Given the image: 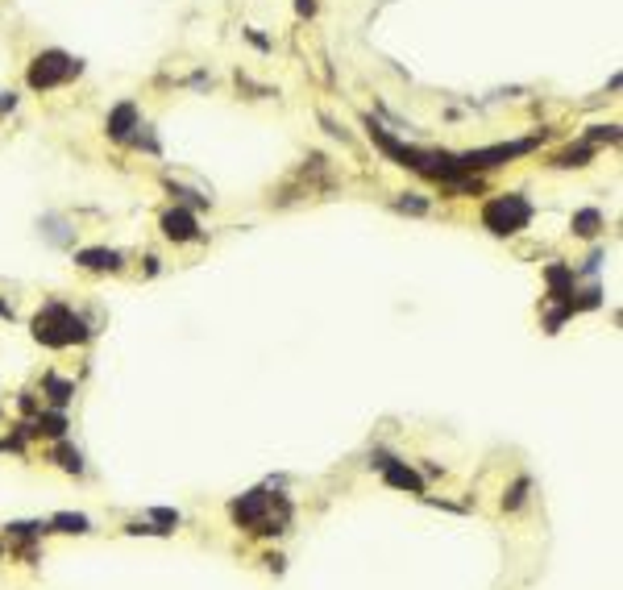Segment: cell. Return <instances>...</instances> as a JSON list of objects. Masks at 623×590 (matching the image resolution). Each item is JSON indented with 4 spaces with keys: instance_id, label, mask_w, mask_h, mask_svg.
<instances>
[{
    "instance_id": "7",
    "label": "cell",
    "mask_w": 623,
    "mask_h": 590,
    "mask_svg": "<svg viewBox=\"0 0 623 590\" xmlns=\"http://www.w3.org/2000/svg\"><path fill=\"white\" fill-rule=\"evenodd\" d=\"M266 503H270V495H266V491H249L245 499L233 503V519H237L241 528H249V524H258V519L266 516Z\"/></svg>"
},
{
    "instance_id": "12",
    "label": "cell",
    "mask_w": 623,
    "mask_h": 590,
    "mask_svg": "<svg viewBox=\"0 0 623 590\" xmlns=\"http://www.w3.org/2000/svg\"><path fill=\"white\" fill-rule=\"evenodd\" d=\"M54 528H58V532H88L92 524H88V516H75V512H63V516H54Z\"/></svg>"
},
{
    "instance_id": "1",
    "label": "cell",
    "mask_w": 623,
    "mask_h": 590,
    "mask_svg": "<svg viewBox=\"0 0 623 590\" xmlns=\"http://www.w3.org/2000/svg\"><path fill=\"white\" fill-rule=\"evenodd\" d=\"M34 337L50 349H63L71 341H88V324L75 316L67 304H46L38 316H34Z\"/></svg>"
},
{
    "instance_id": "16",
    "label": "cell",
    "mask_w": 623,
    "mask_h": 590,
    "mask_svg": "<svg viewBox=\"0 0 623 590\" xmlns=\"http://www.w3.org/2000/svg\"><path fill=\"white\" fill-rule=\"evenodd\" d=\"M395 208H399V212H428V200H420V196H403V200H395Z\"/></svg>"
},
{
    "instance_id": "2",
    "label": "cell",
    "mask_w": 623,
    "mask_h": 590,
    "mask_svg": "<svg viewBox=\"0 0 623 590\" xmlns=\"http://www.w3.org/2000/svg\"><path fill=\"white\" fill-rule=\"evenodd\" d=\"M482 221L486 229L495 233V237H507V233H520L527 221H532V204H527L520 192H511V196H499L486 204V212H482Z\"/></svg>"
},
{
    "instance_id": "14",
    "label": "cell",
    "mask_w": 623,
    "mask_h": 590,
    "mask_svg": "<svg viewBox=\"0 0 623 590\" xmlns=\"http://www.w3.org/2000/svg\"><path fill=\"white\" fill-rule=\"evenodd\" d=\"M46 387H50V399H54L58 408H63V403L71 399V391H75V387H71V383H67V378H54V374H50V378H46Z\"/></svg>"
},
{
    "instance_id": "21",
    "label": "cell",
    "mask_w": 623,
    "mask_h": 590,
    "mask_svg": "<svg viewBox=\"0 0 623 590\" xmlns=\"http://www.w3.org/2000/svg\"><path fill=\"white\" fill-rule=\"evenodd\" d=\"M0 316H9V320H13V308H9V304H0Z\"/></svg>"
},
{
    "instance_id": "8",
    "label": "cell",
    "mask_w": 623,
    "mask_h": 590,
    "mask_svg": "<svg viewBox=\"0 0 623 590\" xmlns=\"http://www.w3.org/2000/svg\"><path fill=\"white\" fill-rule=\"evenodd\" d=\"M75 262H79V266H88V271H117V266H120V254H117V249H79V254H75Z\"/></svg>"
},
{
    "instance_id": "11",
    "label": "cell",
    "mask_w": 623,
    "mask_h": 590,
    "mask_svg": "<svg viewBox=\"0 0 623 590\" xmlns=\"http://www.w3.org/2000/svg\"><path fill=\"white\" fill-rule=\"evenodd\" d=\"M590 158H594V150H590V146H577V150H561V154H557V167H586Z\"/></svg>"
},
{
    "instance_id": "9",
    "label": "cell",
    "mask_w": 623,
    "mask_h": 590,
    "mask_svg": "<svg viewBox=\"0 0 623 590\" xmlns=\"http://www.w3.org/2000/svg\"><path fill=\"white\" fill-rule=\"evenodd\" d=\"M383 474H386V482H391V487H403V491H424L420 474H411L408 466H395V462H386Z\"/></svg>"
},
{
    "instance_id": "5",
    "label": "cell",
    "mask_w": 623,
    "mask_h": 590,
    "mask_svg": "<svg viewBox=\"0 0 623 590\" xmlns=\"http://www.w3.org/2000/svg\"><path fill=\"white\" fill-rule=\"evenodd\" d=\"M163 233H167L170 242H195V237H200L195 217L187 212V208H170L167 217H163Z\"/></svg>"
},
{
    "instance_id": "20",
    "label": "cell",
    "mask_w": 623,
    "mask_h": 590,
    "mask_svg": "<svg viewBox=\"0 0 623 590\" xmlns=\"http://www.w3.org/2000/svg\"><path fill=\"white\" fill-rule=\"evenodd\" d=\"M13 104H17V96H13V92H0V113H9Z\"/></svg>"
},
{
    "instance_id": "3",
    "label": "cell",
    "mask_w": 623,
    "mask_h": 590,
    "mask_svg": "<svg viewBox=\"0 0 623 590\" xmlns=\"http://www.w3.org/2000/svg\"><path fill=\"white\" fill-rule=\"evenodd\" d=\"M71 75H79V63H75L71 54L46 50V54H38L34 67H29V88H54V83H63V79H71Z\"/></svg>"
},
{
    "instance_id": "17",
    "label": "cell",
    "mask_w": 623,
    "mask_h": 590,
    "mask_svg": "<svg viewBox=\"0 0 623 590\" xmlns=\"http://www.w3.org/2000/svg\"><path fill=\"white\" fill-rule=\"evenodd\" d=\"M590 142H619V129L615 125H594L590 129Z\"/></svg>"
},
{
    "instance_id": "10",
    "label": "cell",
    "mask_w": 623,
    "mask_h": 590,
    "mask_svg": "<svg viewBox=\"0 0 623 590\" xmlns=\"http://www.w3.org/2000/svg\"><path fill=\"white\" fill-rule=\"evenodd\" d=\"M599 229H602V212H599V208H586V212H577V217H574V233H577V237H594Z\"/></svg>"
},
{
    "instance_id": "19",
    "label": "cell",
    "mask_w": 623,
    "mask_h": 590,
    "mask_svg": "<svg viewBox=\"0 0 623 590\" xmlns=\"http://www.w3.org/2000/svg\"><path fill=\"white\" fill-rule=\"evenodd\" d=\"M150 519H158V524H179V512H167V507H158V512H150Z\"/></svg>"
},
{
    "instance_id": "15",
    "label": "cell",
    "mask_w": 623,
    "mask_h": 590,
    "mask_svg": "<svg viewBox=\"0 0 623 590\" xmlns=\"http://www.w3.org/2000/svg\"><path fill=\"white\" fill-rule=\"evenodd\" d=\"M58 466H63V470H71V474H79V470H83V457H79V449L63 445V449H58Z\"/></svg>"
},
{
    "instance_id": "6",
    "label": "cell",
    "mask_w": 623,
    "mask_h": 590,
    "mask_svg": "<svg viewBox=\"0 0 623 590\" xmlns=\"http://www.w3.org/2000/svg\"><path fill=\"white\" fill-rule=\"evenodd\" d=\"M138 125H142V121H138V104H129V100H125V104H117V108L108 113V138H117V142H129Z\"/></svg>"
},
{
    "instance_id": "4",
    "label": "cell",
    "mask_w": 623,
    "mask_h": 590,
    "mask_svg": "<svg viewBox=\"0 0 623 590\" xmlns=\"http://www.w3.org/2000/svg\"><path fill=\"white\" fill-rule=\"evenodd\" d=\"M532 146H536V138H527V142H511V146L470 150V154H457V162H461V171H478V167H499V162L515 158V154H527Z\"/></svg>"
},
{
    "instance_id": "13",
    "label": "cell",
    "mask_w": 623,
    "mask_h": 590,
    "mask_svg": "<svg viewBox=\"0 0 623 590\" xmlns=\"http://www.w3.org/2000/svg\"><path fill=\"white\" fill-rule=\"evenodd\" d=\"M38 428L50 433V437H63L67 433V416L63 412H46V416H38Z\"/></svg>"
},
{
    "instance_id": "18",
    "label": "cell",
    "mask_w": 623,
    "mask_h": 590,
    "mask_svg": "<svg viewBox=\"0 0 623 590\" xmlns=\"http://www.w3.org/2000/svg\"><path fill=\"white\" fill-rule=\"evenodd\" d=\"M524 491H527V478H520V482L511 487V495L503 499V507H520V503H524Z\"/></svg>"
}]
</instances>
